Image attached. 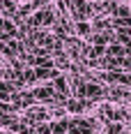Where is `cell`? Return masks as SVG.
<instances>
[{"mask_svg": "<svg viewBox=\"0 0 131 134\" xmlns=\"http://www.w3.org/2000/svg\"><path fill=\"white\" fill-rule=\"evenodd\" d=\"M23 118L26 120H48L51 118V111L44 107V104H35V107H30L23 113Z\"/></svg>", "mask_w": 131, "mask_h": 134, "instance_id": "1", "label": "cell"}]
</instances>
